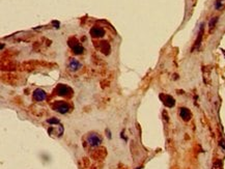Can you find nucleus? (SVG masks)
<instances>
[{
    "label": "nucleus",
    "mask_w": 225,
    "mask_h": 169,
    "mask_svg": "<svg viewBox=\"0 0 225 169\" xmlns=\"http://www.w3.org/2000/svg\"><path fill=\"white\" fill-rule=\"evenodd\" d=\"M56 93L58 95H61V97L70 98L71 95H73V90L71 87H69L65 84H59L56 87Z\"/></svg>",
    "instance_id": "obj_1"
},
{
    "label": "nucleus",
    "mask_w": 225,
    "mask_h": 169,
    "mask_svg": "<svg viewBox=\"0 0 225 169\" xmlns=\"http://www.w3.org/2000/svg\"><path fill=\"white\" fill-rule=\"evenodd\" d=\"M69 46L72 48L73 52H74L75 54H77V55L82 54V53H83V51H84L83 47L79 44V42L77 41V39H75V37H72V39H69Z\"/></svg>",
    "instance_id": "obj_2"
},
{
    "label": "nucleus",
    "mask_w": 225,
    "mask_h": 169,
    "mask_svg": "<svg viewBox=\"0 0 225 169\" xmlns=\"http://www.w3.org/2000/svg\"><path fill=\"white\" fill-rule=\"evenodd\" d=\"M87 142L90 146H99L102 142V138L98 133H90L87 136Z\"/></svg>",
    "instance_id": "obj_3"
},
{
    "label": "nucleus",
    "mask_w": 225,
    "mask_h": 169,
    "mask_svg": "<svg viewBox=\"0 0 225 169\" xmlns=\"http://www.w3.org/2000/svg\"><path fill=\"white\" fill-rule=\"evenodd\" d=\"M53 108H54L55 111L59 112V113H67V112L70 111V105L65 102H55V104L53 105Z\"/></svg>",
    "instance_id": "obj_4"
},
{
    "label": "nucleus",
    "mask_w": 225,
    "mask_h": 169,
    "mask_svg": "<svg viewBox=\"0 0 225 169\" xmlns=\"http://www.w3.org/2000/svg\"><path fill=\"white\" fill-rule=\"evenodd\" d=\"M160 99L162 100L163 104L165 105L166 107H173L175 105V100L173 99L171 95H160Z\"/></svg>",
    "instance_id": "obj_5"
},
{
    "label": "nucleus",
    "mask_w": 225,
    "mask_h": 169,
    "mask_svg": "<svg viewBox=\"0 0 225 169\" xmlns=\"http://www.w3.org/2000/svg\"><path fill=\"white\" fill-rule=\"evenodd\" d=\"M99 50L102 52L103 54H105V55H109L110 52H111V47H110V45L108 42H100L99 43Z\"/></svg>",
    "instance_id": "obj_6"
},
{
    "label": "nucleus",
    "mask_w": 225,
    "mask_h": 169,
    "mask_svg": "<svg viewBox=\"0 0 225 169\" xmlns=\"http://www.w3.org/2000/svg\"><path fill=\"white\" fill-rule=\"evenodd\" d=\"M105 34V30L100 26H93L90 29V36L92 37H102Z\"/></svg>",
    "instance_id": "obj_7"
},
{
    "label": "nucleus",
    "mask_w": 225,
    "mask_h": 169,
    "mask_svg": "<svg viewBox=\"0 0 225 169\" xmlns=\"http://www.w3.org/2000/svg\"><path fill=\"white\" fill-rule=\"evenodd\" d=\"M202 36H203V24L201 25L200 29H199L198 36H197V39H196L195 43H194V46H193V48H192V51L197 50V49L199 48V47H200V45H201V41H202Z\"/></svg>",
    "instance_id": "obj_8"
},
{
    "label": "nucleus",
    "mask_w": 225,
    "mask_h": 169,
    "mask_svg": "<svg viewBox=\"0 0 225 169\" xmlns=\"http://www.w3.org/2000/svg\"><path fill=\"white\" fill-rule=\"evenodd\" d=\"M47 97V93L45 91L43 90V89H36L33 92V98L36 101H39V102H41V101H44Z\"/></svg>",
    "instance_id": "obj_9"
},
{
    "label": "nucleus",
    "mask_w": 225,
    "mask_h": 169,
    "mask_svg": "<svg viewBox=\"0 0 225 169\" xmlns=\"http://www.w3.org/2000/svg\"><path fill=\"white\" fill-rule=\"evenodd\" d=\"M107 152H106V149H99L98 151L92 152V158L95 159V160H100V159H104L106 157Z\"/></svg>",
    "instance_id": "obj_10"
},
{
    "label": "nucleus",
    "mask_w": 225,
    "mask_h": 169,
    "mask_svg": "<svg viewBox=\"0 0 225 169\" xmlns=\"http://www.w3.org/2000/svg\"><path fill=\"white\" fill-rule=\"evenodd\" d=\"M180 115L185 121H188L191 119V112L187 108H180Z\"/></svg>",
    "instance_id": "obj_11"
},
{
    "label": "nucleus",
    "mask_w": 225,
    "mask_h": 169,
    "mask_svg": "<svg viewBox=\"0 0 225 169\" xmlns=\"http://www.w3.org/2000/svg\"><path fill=\"white\" fill-rule=\"evenodd\" d=\"M81 67L80 62H79L77 59H75V58H71V59H70L69 69L71 70L72 72H76L77 70H79V67Z\"/></svg>",
    "instance_id": "obj_12"
},
{
    "label": "nucleus",
    "mask_w": 225,
    "mask_h": 169,
    "mask_svg": "<svg viewBox=\"0 0 225 169\" xmlns=\"http://www.w3.org/2000/svg\"><path fill=\"white\" fill-rule=\"evenodd\" d=\"M212 169H223V163H222L221 160H216L213 164V168Z\"/></svg>",
    "instance_id": "obj_13"
},
{
    "label": "nucleus",
    "mask_w": 225,
    "mask_h": 169,
    "mask_svg": "<svg viewBox=\"0 0 225 169\" xmlns=\"http://www.w3.org/2000/svg\"><path fill=\"white\" fill-rule=\"evenodd\" d=\"M217 22H218V18H217V17L213 18L212 20L210 21V24H208V27H210V30L214 29V27H215V25H216V23H217Z\"/></svg>",
    "instance_id": "obj_14"
},
{
    "label": "nucleus",
    "mask_w": 225,
    "mask_h": 169,
    "mask_svg": "<svg viewBox=\"0 0 225 169\" xmlns=\"http://www.w3.org/2000/svg\"><path fill=\"white\" fill-rule=\"evenodd\" d=\"M47 121H48V124H50V125H56V124H59V120H58L57 118H54V117L48 119Z\"/></svg>",
    "instance_id": "obj_15"
},
{
    "label": "nucleus",
    "mask_w": 225,
    "mask_h": 169,
    "mask_svg": "<svg viewBox=\"0 0 225 169\" xmlns=\"http://www.w3.org/2000/svg\"><path fill=\"white\" fill-rule=\"evenodd\" d=\"M220 146H221L222 149H225V140H224V139L220 140Z\"/></svg>",
    "instance_id": "obj_16"
},
{
    "label": "nucleus",
    "mask_w": 225,
    "mask_h": 169,
    "mask_svg": "<svg viewBox=\"0 0 225 169\" xmlns=\"http://www.w3.org/2000/svg\"><path fill=\"white\" fill-rule=\"evenodd\" d=\"M221 5H222V4H221V2H220L219 0H218V1L216 2V5H215V6H216V8H219Z\"/></svg>",
    "instance_id": "obj_17"
}]
</instances>
